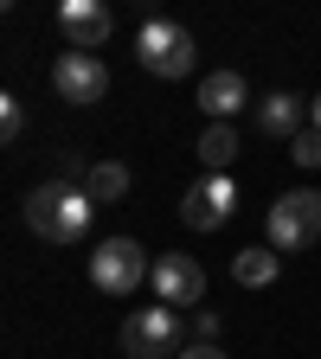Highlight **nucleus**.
Listing matches in <instances>:
<instances>
[{
	"mask_svg": "<svg viewBox=\"0 0 321 359\" xmlns=\"http://www.w3.org/2000/svg\"><path fill=\"white\" fill-rule=\"evenodd\" d=\"M289 161H296V167H321V128H315V122L289 142Z\"/></svg>",
	"mask_w": 321,
	"mask_h": 359,
	"instance_id": "nucleus-15",
	"label": "nucleus"
},
{
	"mask_svg": "<svg viewBox=\"0 0 321 359\" xmlns=\"http://www.w3.org/2000/svg\"><path fill=\"white\" fill-rule=\"evenodd\" d=\"M193 334H199V340H218V314H212V308L193 314Z\"/></svg>",
	"mask_w": 321,
	"mask_h": 359,
	"instance_id": "nucleus-17",
	"label": "nucleus"
},
{
	"mask_svg": "<svg viewBox=\"0 0 321 359\" xmlns=\"http://www.w3.org/2000/svg\"><path fill=\"white\" fill-rule=\"evenodd\" d=\"M263 231H270V244H277V250H302V244H315V238H321V193H315V187L283 193L277 205H270Z\"/></svg>",
	"mask_w": 321,
	"mask_h": 359,
	"instance_id": "nucleus-5",
	"label": "nucleus"
},
{
	"mask_svg": "<svg viewBox=\"0 0 321 359\" xmlns=\"http://www.w3.org/2000/svg\"><path fill=\"white\" fill-rule=\"evenodd\" d=\"M142 276H155V263H148V250L135 238H103L90 250V283H97V295H135Z\"/></svg>",
	"mask_w": 321,
	"mask_h": 359,
	"instance_id": "nucleus-4",
	"label": "nucleus"
},
{
	"mask_svg": "<svg viewBox=\"0 0 321 359\" xmlns=\"http://www.w3.org/2000/svg\"><path fill=\"white\" fill-rule=\"evenodd\" d=\"M90 212H97V199L84 193V180H39V187L26 193V224L45 238V244H77L90 231Z\"/></svg>",
	"mask_w": 321,
	"mask_h": 359,
	"instance_id": "nucleus-1",
	"label": "nucleus"
},
{
	"mask_svg": "<svg viewBox=\"0 0 321 359\" xmlns=\"http://www.w3.org/2000/svg\"><path fill=\"white\" fill-rule=\"evenodd\" d=\"M84 193L97 199V205H116V199L129 193V167H122V161H97V167L84 173Z\"/></svg>",
	"mask_w": 321,
	"mask_h": 359,
	"instance_id": "nucleus-14",
	"label": "nucleus"
},
{
	"mask_svg": "<svg viewBox=\"0 0 321 359\" xmlns=\"http://www.w3.org/2000/svg\"><path fill=\"white\" fill-rule=\"evenodd\" d=\"M238 205V187H232V173H206L187 187V199H180V218L193 224V231H218L225 218H232Z\"/></svg>",
	"mask_w": 321,
	"mask_h": 359,
	"instance_id": "nucleus-7",
	"label": "nucleus"
},
{
	"mask_svg": "<svg viewBox=\"0 0 321 359\" xmlns=\"http://www.w3.org/2000/svg\"><path fill=\"white\" fill-rule=\"evenodd\" d=\"M122 353H129V359H180V353H187L180 308H167V302L135 308L129 321H122Z\"/></svg>",
	"mask_w": 321,
	"mask_h": 359,
	"instance_id": "nucleus-3",
	"label": "nucleus"
},
{
	"mask_svg": "<svg viewBox=\"0 0 321 359\" xmlns=\"http://www.w3.org/2000/svg\"><path fill=\"white\" fill-rule=\"evenodd\" d=\"M180 359H225V353H218L212 340H199V346H187V353H180Z\"/></svg>",
	"mask_w": 321,
	"mask_h": 359,
	"instance_id": "nucleus-18",
	"label": "nucleus"
},
{
	"mask_svg": "<svg viewBox=\"0 0 321 359\" xmlns=\"http://www.w3.org/2000/svg\"><path fill=\"white\" fill-rule=\"evenodd\" d=\"M193 58H199V45H193V32L180 26V20H167V13H148L142 20V32H135V65H142L148 77H187L193 71Z\"/></svg>",
	"mask_w": 321,
	"mask_h": 359,
	"instance_id": "nucleus-2",
	"label": "nucleus"
},
{
	"mask_svg": "<svg viewBox=\"0 0 321 359\" xmlns=\"http://www.w3.org/2000/svg\"><path fill=\"white\" fill-rule=\"evenodd\" d=\"M20 128H26V109L13 97H0V142H20Z\"/></svg>",
	"mask_w": 321,
	"mask_h": 359,
	"instance_id": "nucleus-16",
	"label": "nucleus"
},
{
	"mask_svg": "<svg viewBox=\"0 0 321 359\" xmlns=\"http://www.w3.org/2000/svg\"><path fill=\"white\" fill-rule=\"evenodd\" d=\"M110 0H58V32L71 52H97V45L110 39Z\"/></svg>",
	"mask_w": 321,
	"mask_h": 359,
	"instance_id": "nucleus-9",
	"label": "nucleus"
},
{
	"mask_svg": "<svg viewBox=\"0 0 321 359\" xmlns=\"http://www.w3.org/2000/svg\"><path fill=\"white\" fill-rule=\"evenodd\" d=\"M199 161H206V173H232V161H238V128L232 122H212L199 135Z\"/></svg>",
	"mask_w": 321,
	"mask_h": 359,
	"instance_id": "nucleus-13",
	"label": "nucleus"
},
{
	"mask_svg": "<svg viewBox=\"0 0 321 359\" xmlns=\"http://www.w3.org/2000/svg\"><path fill=\"white\" fill-rule=\"evenodd\" d=\"M244 103H251V90H244V77H238V71H206V77H199V109H206L212 122L238 116Z\"/></svg>",
	"mask_w": 321,
	"mask_h": 359,
	"instance_id": "nucleus-11",
	"label": "nucleus"
},
{
	"mask_svg": "<svg viewBox=\"0 0 321 359\" xmlns=\"http://www.w3.org/2000/svg\"><path fill=\"white\" fill-rule=\"evenodd\" d=\"M302 128H308V103H302V97L277 90V97L257 103V135H270V142H296Z\"/></svg>",
	"mask_w": 321,
	"mask_h": 359,
	"instance_id": "nucleus-10",
	"label": "nucleus"
},
{
	"mask_svg": "<svg viewBox=\"0 0 321 359\" xmlns=\"http://www.w3.org/2000/svg\"><path fill=\"white\" fill-rule=\"evenodd\" d=\"M52 90H58L65 103L90 109V103L110 97V71H103L97 52H58V65H52Z\"/></svg>",
	"mask_w": 321,
	"mask_h": 359,
	"instance_id": "nucleus-6",
	"label": "nucleus"
},
{
	"mask_svg": "<svg viewBox=\"0 0 321 359\" xmlns=\"http://www.w3.org/2000/svg\"><path fill=\"white\" fill-rule=\"evenodd\" d=\"M277 269H283L277 244H257V250H238L232 257V283L238 289H270V283H277Z\"/></svg>",
	"mask_w": 321,
	"mask_h": 359,
	"instance_id": "nucleus-12",
	"label": "nucleus"
},
{
	"mask_svg": "<svg viewBox=\"0 0 321 359\" xmlns=\"http://www.w3.org/2000/svg\"><path fill=\"white\" fill-rule=\"evenodd\" d=\"M308 122H315V128H321V97H315V103H308Z\"/></svg>",
	"mask_w": 321,
	"mask_h": 359,
	"instance_id": "nucleus-19",
	"label": "nucleus"
},
{
	"mask_svg": "<svg viewBox=\"0 0 321 359\" xmlns=\"http://www.w3.org/2000/svg\"><path fill=\"white\" fill-rule=\"evenodd\" d=\"M155 295L167 302V308H199V295H206V269L193 263V257H180V250H167V257H155Z\"/></svg>",
	"mask_w": 321,
	"mask_h": 359,
	"instance_id": "nucleus-8",
	"label": "nucleus"
}]
</instances>
